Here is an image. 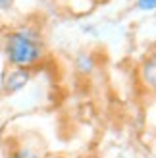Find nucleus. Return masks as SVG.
I'll list each match as a JSON object with an SVG mask.
<instances>
[{
	"mask_svg": "<svg viewBox=\"0 0 156 158\" xmlns=\"http://www.w3.org/2000/svg\"><path fill=\"white\" fill-rule=\"evenodd\" d=\"M4 52H6L8 62L14 68L31 69L43 60L44 46L37 33H33L29 29H18L6 35Z\"/></svg>",
	"mask_w": 156,
	"mask_h": 158,
	"instance_id": "f257e3e1",
	"label": "nucleus"
},
{
	"mask_svg": "<svg viewBox=\"0 0 156 158\" xmlns=\"http://www.w3.org/2000/svg\"><path fill=\"white\" fill-rule=\"evenodd\" d=\"M139 79L149 91L156 93V48L143 58L141 66H139Z\"/></svg>",
	"mask_w": 156,
	"mask_h": 158,
	"instance_id": "f03ea898",
	"label": "nucleus"
},
{
	"mask_svg": "<svg viewBox=\"0 0 156 158\" xmlns=\"http://www.w3.org/2000/svg\"><path fill=\"white\" fill-rule=\"evenodd\" d=\"M29 79H31V72H29V69L12 68L10 72L6 73V77H4V85H2L4 87V93L14 94V93L21 91L23 87L29 83Z\"/></svg>",
	"mask_w": 156,
	"mask_h": 158,
	"instance_id": "7ed1b4c3",
	"label": "nucleus"
},
{
	"mask_svg": "<svg viewBox=\"0 0 156 158\" xmlns=\"http://www.w3.org/2000/svg\"><path fill=\"white\" fill-rule=\"evenodd\" d=\"M12 158H43V156L29 147H19L18 151L12 152Z\"/></svg>",
	"mask_w": 156,
	"mask_h": 158,
	"instance_id": "20e7f679",
	"label": "nucleus"
},
{
	"mask_svg": "<svg viewBox=\"0 0 156 158\" xmlns=\"http://www.w3.org/2000/svg\"><path fill=\"white\" fill-rule=\"evenodd\" d=\"M77 66H79V69L83 73H89L91 69H92V60H91V56H87V54H81L79 58H77Z\"/></svg>",
	"mask_w": 156,
	"mask_h": 158,
	"instance_id": "39448f33",
	"label": "nucleus"
},
{
	"mask_svg": "<svg viewBox=\"0 0 156 158\" xmlns=\"http://www.w3.org/2000/svg\"><path fill=\"white\" fill-rule=\"evenodd\" d=\"M135 6L141 12H152V10H156V0H137Z\"/></svg>",
	"mask_w": 156,
	"mask_h": 158,
	"instance_id": "423d86ee",
	"label": "nucleus"
},
{
	"mask_svg": "<svg viewBox=\"0 0 156 158\" xmlns=\"http://www.w3.org/2000/svg\"><path fill=\"white\" fill-rule=\"evenodd\" d=\"M12 2H14V0H0V12L6 10V8H10V6H12Z\"/></svg>",
	"mask_w": 156,
	"mask_h": 158,
	"instance_id": "0eeeda50",
	"label": "nucleus"
}]
</instances>
